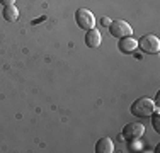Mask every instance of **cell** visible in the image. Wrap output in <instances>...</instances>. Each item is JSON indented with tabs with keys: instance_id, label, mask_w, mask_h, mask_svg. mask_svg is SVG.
<instances>
[{
	"instance_id": "cell-1",
	"label": "cell",
	"mask_w": 160,
	"mask_h": 153,
	"mask_svg": "<svg viewBox=\"0 0 160 153\" xmlns=\"http://www.w3.org/2000/svg\"><path fill=\"white\" fill-rule=\"evenodd\" d=\"M155 109H158V107L150 97H140L131 104V114L136 117H150Z\"/></svg>"
},
{
	"instance_id": "cell-2",
	"label": "cell",
	"mask_w": 160,
	"mask_h": 153,
	"mask_svg": "<svg viewBox=\"0 0 160 153\" xmlns=\"http://www.w3.org/2000/svg\"><path fill=\"white\" fill-rule=\"evenodd\" d=\"M75 22L80 29L89 31L92 27H96V15L90 12L89 9H78L75 12Z\"/></svg>"
},
{
	"instance_id": "cell-3",
	"label": "cell",
	"mask_w": 160,
	"mask_h": 153,
	"mask_svg": "<svg viewBox=\"0 0 160 153\" xmlns=\"http://www.w3.org/2000/svg\"><path fill=\"white\" fill-rule=\"evenodd\" d=\"M108 29H109V34L114 36V37H118V39L126 37V36H131V34H133V27L128 24V22L121 21V19L111 21V24L108 26Z\"/></svg>"
},
{
	"instance_id": "cell-4",
	"label": "cell",
	"mask_w": 160,
	"mask_h": 153,
	"mask_svg": "<svg viewBox=\"0 0 160 153\" xmlns=\"http://www.w3.org/2000/svg\"><path fill=\"white\" fill-rule=\"evenodd\" d=\"M145 133V126L142 122H129L123 128V133H121V140L126 141H136L143 136Z\"/></svg>"
},
{
	"instance_id": "cell-5",
	"label": "cell",
	"mask_w": 160,
	"mask_h": 153,
	"mask_svg": "<svg viewBox=\"0 0 160 153\" xmlns=\"http://www.w3.org/2000/svg\"><path fill=\"white\" fill-rule=\"evenodd\" d=\"M138 48L145 53H150V55H155V53L160 51V41L157 36L153 34H145L138 39Z\"/></svg>"
},
{
	"instance_id": "cell-6",
	"label": "cell",
	"mask_w": 160,
	"mask_h": 153,
	"mask_svg": "<svg viewBox=\"0 0 160 153\" xmlns=\"http://www.w3.org/2000/svg\"><path fill=\"white\" fill-rule=\"evenodd\" d=\"M136 48H138V41H136L135 37H131V36L121 37V39L118 41V49H119L121 53H124V55L133 53Z\"/></svg>"
},
{
	"instance_id": "cell-7",
	"label": "cell",
	"mask_w": 160,
	"mask_h": 153,
	"mask_svg": "<svg viewBox=\"0 0 160 153\" xmlns=\"http://www.w3.org/2000/svg\"><path fill=\"white\" fill-rule=\"evenodd\" d=\"M101 43H102L101 31L96 29V27H92V29L87 31V34H85V44L89 46V48H99Z\"/></svg>"
},
{
	"instance_id": "cell-8",
	"label": "cell",
	"mask_w": 160,
	"mask_h": 153,
	"mask_svg": "<svg viewBox=\"0 0 160 153\" xmlns=\"http://www.w3.org/2000/svg\"><path fill=\"white\" fill-rule=\"evenodd\" d=\"M96 151H97V153H112V151H114V143H112V140H111V138H108V136L99 138L97 143H96Z\"/></svg>"
},
{
	"instance_id": "cell-9",
	"label": "cell",
	"mask_w": 160,
	"mask_h": 153,
	"mask_svg": "<svg viewBox=\"0 0 160 153\" xmlns=\"http://www.w3.org/2000/svg\"><path fill=\"white\" fill-rule=\"evenodd\" d=\"M2 15L7 22H14L19 19V10L16 9V5H5L2 10Z\"/></svg>"
},
{
	"instance_id": "cell-10",
	"label": "cell",
	"mask_w": 160,
	"mask_h": 153,
	"mask_svg": "<svg viewBox=\"0 0 160 153\" xmlns=\"http://www.w3.org/2000/svg\"><path fill=\"white\" fill-rule=\"evenodd\" d=\"M152 124H153V128H155V131L160 133V119H158V109H155L153 112H152Z\"/></svg>"
},
{
	"instance_id": "cell-11",
	"label": "cell",
	"mask_w": 160,
	"mask_h": 153,
	"mask_svg": "<svg viewBox=\"0 0 160 153\" xmlns=\"http://www.w3.org/2000/svg\"><path fill=\"white\" fill-rule=\"evenodd\" d=\"M0 3H2L3 7H5V5H14V3H16V0H0Z\"/></svg>"
},
{
	"instance_id": "cell-12",
	"label": "cell",
	"mask_w": 160,
	"mask_h": 153,
	"mask_svg": "<svg viewBox=\"0 0 160 153\" xmlns=\"http://www.w3.org/2000/svg\"><path fill=\"white\" fill-rule=\"evenodd\" d=\"M101 22H102V26H106V27H108V26L111 24V21H109L108 17H102V19H101Z\"/></svg>"
}]
</instances>
